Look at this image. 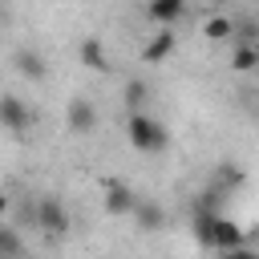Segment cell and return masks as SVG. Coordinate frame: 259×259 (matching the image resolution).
Returning a JSON list of instances; mask_svg holds the SVG:
<instances>
[{"label":"cell","mask_w":259,"mask_h":259,"mask_svg":"<svg viewBox=\"0 0 259 259\" xmlns=\"http://www.w3.org/2000/svg\"><path fill=\"white\" fill-rule=\"evenodd\" d=\"M0 28H4V8H0Z\"/></svg>","instance_id":"ac0fdd59"},{"label":"cell","mask_w":259,"mask_h":259,"mask_svg":"<svg viewBox=\"0 0 259 259\" xmlns=\"http://www.w3.org/2000/svg\"><path fill=\"white\" fill-rule=\"evenodd\" d=\"M146 12H150V20H154V24L170 28V24L186 12V0H150V4H146Z\"/></svg>","instance_id":"ba28073f"},{"label":"cell","mask_w":259,"mask_h":259,"mask_svg":"<svg viewBox=\"0 0 259 259\" xmlns=\"http://www.w3.org/2000/svg\"><path fill=\"white\" fill-rule=\"evenodd\" d=\"M81 65L93 69V73H105V69H109V53H105V45H101L97 36H85V40H81Z\"/></svg>","instance_id":"9c48e42d"},{"label":"cell","mask_w":259,"mask_h":259,"mask_svg":"<svg viewBox=\"0 0 259 259\" xmlns=\"http://www.w3.org/2000/svg\"><path fill=\"white\" fill-rule=\"evenodd\" d=\"M12 65H16V73H20L24 81H45V77H49V61H45L36 49H20V53L12 57Z\"/></svg>","instance_id":"8992f818"},{"label":"cell","mask_w":259,"mask_h":259,"mask_svg":"<svg viewBox=\"0 0 259 259\" xmlns=\"http://www.w3.org/2000/svg\"><path fill=\"white\" fill-rule=\"evenodd\" d=\"M65 121H69L73 134H93L97 130V105L85 101V97H73L69 109H65Z\"/></svg>","instance_id":"277c9868"},{"label":"cell","mask_w":259,"mask_h":259,"mask_svg":"<svg viewBox=\"0 0 259 259\" xmlns=\"http://www.w3.org/2000/svg\"><path fill=\"white\" fill-rule=\"evenodd\" d=\"M223 259H255V251L251 247H231V251H223Z\"/></svg>","instance_id":"2e32d148"},{"label":"cell","mask_w":259,"mask_h":259,"mask_svg":"<svg viewBox=\"0 0 259 259\" xmlns=\"http://www.w3.org/2000/svg\"><path fill=\"white\" fill-rule=\"evenodd\" d=\"M219 186H227V190H235V186H243V170H239L235 162H227V166H219Z\"/></svg>","instance_id":"9a60e30c"},{"label":"cell","mask_w":259,"mask_h":259,"mask_svg":"<svg viewBox=\"0 0 259 259\" xmlns=\"http://www.w3.org/2000/svg\"><path fill=\"white\" fill-rule=\"evenodd\" d=\"M28 125H36V113H32L16 93H0V130H8V134H24Z\"/></svg>","instance_id":"3957f363"},{"label":"cell","mask_w":259,"mask_h":259,"mask_svg":"<svg viewBox=\"0 0 259 259\" xmlns=\"http://www.w3.org/2000/svg\"><path fill=\"white\" fill-rule=\"evenodd\" d=\"M202 32H206V40H227V36H235V20L231 16H210L202 24Z\"/></svg>","instance_id":"8fae6325"},{"label":"cell","mask_w":259,"mask_h":259,"mask_svg":"<svg viewBox=\"0 0 259 259\" xmlns=\"http://www.w3.org/2000/svg\"><path fill=\"white\" fill-rule=\"evenodd\" d=\"M130 219L138 223V231H162L166 227V210L158 202H150V198H138V206H134Z\"/></svg>","instance_id":"52a82bcc"},{"label":"cell","mask_w":259,"mask_h":259,"mask_svg":"<svg viewBox=\"0 0 259 259\" xmlns=\"http://www.w3.org/2000/svg\"><path fill=\"white\" fill-rule=\"evenodd\" d=\"M138 190L134 186H125V182H109L105 186V210L109 214H134V206H138Z\"/></svg>","instance_id":"5b68a950"},{"label":"cell","mask_w":259,"mask_h":259,"mask_svg":"<svg viewBox=\"0 0 259 259\" xmlns=\"http://www.w3.org/2000/svg\"><path fill=\"white\" fill-rule=\"evenodd\" d=\"M142 101H150V85H146L142 77H130V81H125V105H130V113H138Z\"/></svg>","instance_id":"7c38bea8"},{"label":"cell","mask_w":259,"mask_h":259,"mask_svg":"<svg viewBox=\"0 0 259 259\" xmlns=\"http://www.w3.org/2000/svg\"><path fill=\"white\" fill-rule=\"evenodd\" d=\"M32 223L45 231V235H65L69 231V210H65V202L61 198H53V194H45L36 206H32Z\"/></svg>","instance_id":"7a4b0ae2"},{"label":"cell","mask_w":259,"mask_h":259,"mask_svg":"<svg viewBox=\"0 0 259 259\" xmlns=\"http://www.w3.org/2000/svg\"><path fill=\"white\" fill-rule=\"evenodd\" d=\"M0 255H4V259H20V255H24L20 235H16L12 227H4V223H0Z\"/></svg>","instance_id":"4fadbf2b"},{"label":"cell","mask_w":259,"mask_h":259,"mask_svg":"<svg viewBox=\"0 0 259 259\" xmlns=\"http://www.w3.org/2000/svg\"><path fill=\"white\" fill-rule=\"evenodd\" d=\"M255 65H259V49H255V45H239V49H235V57H231V69L251 73Z\"/></svg>","instance_id":"5bb4252c"},{"label":"cell","mask_w":259,"mask_h":259,"mask_svg":"<svg viewBox=\"0 0 259 259\" xmlns=\"http://www.w3.org/2000/svg\"><path fill=\"white\" fill-rule=\"evenodd\" d=\"M4 214H8V194L0 190V219H4Z\"/></svg>","instance_id":"e0dca14e"},{"label":"cell","mask_w":259,"mask_h":259,"mask_svg":"<svg viewBox=\"0 0 259 259\" xmlns=\"http://www.w3.org/2000/svg\"><path fill=\"white\" fill-rule=\"evenodd\" d=\"M170 53H174V32L162 28V32H154V40L142 49V61H146V65H158V61H166Z\"/></svg>","instance_id":"30bf717a"},{"label":"cell","mask_w":259,"mask_h":259,"mask_svg":"<svg viewBox=\"0 0 259 259\" xmlns=\"http://www.w3.org/2000/svg\"><path fill=\"white\" fill-rule=\"evenodd\" d=\"M0 259H4V255H0Z\"/></svg>","instance_id":"d6986e66"},{"label":"cell","mask_w":259,"mask_h":259,"mask_svg":"<svg viewBox=\"0 0 259 259\" xmlns=\"http://www.w3.org/2000/svg\"><path fill=\"white\" fill-rule=\"evenodd\" d=\"M125 138H130V146L134 150H142V154H162L166 150V142H170V134H166V125L158 121V117H150V113H130V121H125Z\"/></svg>","instance_id":"6da1fadb"}]
</instances>
